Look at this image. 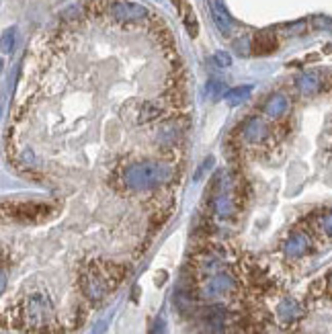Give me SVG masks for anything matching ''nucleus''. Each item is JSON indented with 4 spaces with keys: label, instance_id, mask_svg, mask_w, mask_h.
<instances>
[{
    "label": "nucleus",
    "instance_id": "nucleus-1",
    "mask_svg": "<svg viewBox=\"0 0 332 334\" xmlns=\"http://www.w3.org/2000/svg\"><path fill=\"white\" fill-rule=\"evenodd\" d=\"M168 178V170L156 162H136L129 164L123 172V185L131 191L154 189Z\"/></svg>",
    "mask_w": 332,
    "mask_h": 334
},
{
    "label": "nucleus",
    "instance_id": "nucleus-2",
    "mask_svg": "<svg viewBox=\"0 0 332 334\" xmlns=\"http://www.w3.org/2000/svg\"><path fill=\"white\" fill-rule=\"evenodd\" d=\"M111 14L115 21H140L146 16V6L136 4V2H115L111 6Z\"/></svg>",
    "mask_w": 332,
    "mask_h": 334
},
{
    "label": "nucleus",
    "instance_id": "nucleus-3",
    "mask_svg": "<svg viewBox=\"0 0 332 334\" xmlns=\"http://www.w3.org/2000/svg\"><path fill=\"white\" fill-rule=\"evenodd\" d=\"M49 314V302L43 295H33L27 302V318L31 324H41L45 322Z\"/></svg>",
    "mask_w": 332,
    "mask_h": 334
},
{
    "label": "nucleus",
    "instance_id": "nucleus-4",
    "mask_svg": "<svg viewBox=\"0 0 332 334\" xmlns=\"http://www.w3.org/2000/svg\"><path fill=\"white\" fill-rule=\"evenodd\" d=\"M211 16H213L215 25H218V29L222 33H230V29H232V16L228 14L226 6L222 4V0H211Z\"/></svg>",
    "mask_w": 332,
    "mask_h": 334
},
{
    "label": "nucleus",
    "instance_id": "nucleus-5",
    "mask_svg": "<svg viewBox=\"0 0 332 334\" xmlns=\"http://www.w3.org/2000/svg\"><path fill=\"white\" fill-rule=\"evenodd\" d=\"M308 246H310L308 236H304V234H295V236H291L285 244V254L291 256V258H300L308 252Z\"/></svg>",
    "mask_w": 332,
    "mask_h": 334
},
{
    "label": "nucleus",
    "instance_id": "nucleus-6",
    "mask_svg": "<svg viewBox=\"0 0 332 334\" xmlns=\"http://www.w3.org/2000/svg\"><path fill=\"white\" fill-rule=\"evenodd\" d=\"M230 287H232V279L226 277V275H218V277L209 279V283H207L205 289H203V295H205V297H218V295L226 293Z\"/></svg>",
    "mask_w": 332,
    "mask_h": 334
},
{
    "label": "nucleus",
    "instance_id": "nucleus-7",
    "mask_svg": "<svg viewBox=\"0 0 332 334\" xmlns=\"http://www.w3.org/2000/svg\"><path fill=\"white\" fill-rule=\"evenodd\" d=\"M277 49V41L273 35L269 33H258L254 37V43H252V52L256 56H267V54H273Z\"/></svg>",
    "mask_w": 332,
    "mask_h": 334
},
{
    "label": "nucleus",
    "instance_id": "nucleus-8",
    "mask_svg": "<svg viewBox=\"0 0 332 334\" xmlns=\"http://www.w3.org/2000/svg\"><path fill=\"white\" fill-rule=\"evenodd\" d=\"M285 109H287V101H285V96H281V94H275L267 105V113L273 117H279Z\"/></svg>",
    "mask_w": 332,
    "mask_h": 334
},
{
    "label": "nucleus",
    "instance_id": "nucleus-9",
    "mask_svg": "<svg viewBox=\"0 0 332 334\" xmlns=\"http://www.w3.org/2000/svg\"><path fill=\"white\" fill-rule=\"evenodd\" d=\"M297 86H300L302 92H316L318 90V78L312 76V74H306L297 80Z\"/></svg>",
    "mask_w": 332,
    "mask_h": 334
},
{
    "label": "nucleus",
    "instance_id": "nucleus-10",
    "mask_svg": "<svg viewBox=\"0 0 332 334\" xmlns=\"http://www.w3.org/2000/svg\"><path fill=\"white\" fill-rule=\"evenodd\" d=\"M250 94V86H242V88H234V90H230L226 94V101L230 105H238L240 101H244V98Z\"/></svg>",
    "mask_w": 332,
    "mask_h": 334
},
{
    "label": "nucleus",
    "instance_id": "nucleus-11",
    "mask_svg": "<svg viewBox=\"0 0 332 334\" xmlns=\"http://www.w3.org/2000/svg\"><path fill=\"white\" fill-rule=\"evenodd\" d=\"M297 312H300V308H297L293 302H283L281 308H279V314H281V318H283V320H293L297 316Z\"/></svg>",
    "mask_w": 332,
    "mask_h": 334
},
{
    "label": "nucleus",
    "instance_id": "nucleus-12",
    "mask_svg": "<svg viewBox=\"0 0 332 334\" xmlns=\"http://www.w3.org/2000/svg\"><path fill=\"white\" fill-rule=\"evenodd\" d=\"M185 25H187V31L191 33V37L197 35V21H195V14H193V8L191 6H185Z\"/></svg>",
    "mask_w": 332,
    "mask_h": 334
},
{
    "label": "nucleus",
    "instance_id": "nucleus-13",
    "mask_svg": "<svg viewBox=\"0 0 332 334\" xmlns=\"http://www.w3.org/2000/svg\"><path fill=\"white\" fill-rule=\"evenodd\" d=\"M222 92H224V84H222V82H218V80H209V82H207V94H209L211 98L220 96Z\"/></svg>",
    "mask_w": 332,
    "mask_h": 334
},
{
    "label": "nucleus",
    "instance_id": "nucleus-14",
    "mask_svg": "<svg viewBox=\"0 0 332 334\" xmlns=\"http://www.w3.org/2000/svg\"><path fill=\"white\" fill-rule=\"evenodd\" d=\"M322 228H324V232L328 234V236L332 238V211H328L322 218Z\"/></svg>",
    "mask_w": 332,
    "mask_h": 334
},
{
    "label": "nucleus",
    "instance_id": "nucleus-15",
    "mask_svg": "<svg viewBox=\"0 0 332 334\" xmlns=\"http://www.w3.org/2000/svg\"><path fill=\"white\" fill-rule=\"evenodd\" d=\"M215 64H218V66H230V64H232V60H230V56H228V54L218 52V54H215Z\"/></svg>",
    "mask_w": 332,
    "mask_h": 334
},
{
    "label": "nucleus",
    "instance_id": "nucleus-16",
    "mask_svg": "<svg viewBox=\"0 0 332 334\" xmlns=\"http://www.w3.org/2000/svg\"><path fill=\"white\" fill-rule=\"evenodd\" d=\"M152 334H166V332H164V322H162V320H156Z\"/></svg>",
    "mask_w": 332,
    "mask_h": 334
},
{
    "label": "nucleus",
    "instance_id": "nucleus-17",
    "mask_svg": "<svg viewBox=\"0 0 332 334\" xmlns=\"http://www.w3.org/2000/svg\"><path fill=\"white\" fill-rule=\"evenodd\" d=\"M105 328H107V322H98V324L94 326L92 334H103V332H105Z\"/></svg>",
    "mask_w": 332,
    "mask_h": 334
},
{
    "label": "nucleus",
    "instance_id": "nucleus-18",
    "mask_svg": "<svg viewBox=\"0 0 332 334\" xmlns=\"http://www.w3.org/2000/svg\"><path fill=\"white\" fill-rule=\"evenodd\" d=\"M328 283H330V285H332V271H330V275H328Z\"/></svg>",
    "mask_w": 332,
    "mask_h": 334
}]
</instances>
